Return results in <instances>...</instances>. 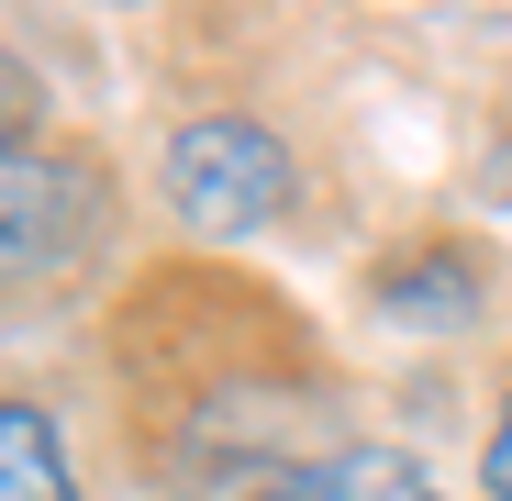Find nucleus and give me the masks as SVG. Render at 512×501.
<instances>
[{
  "label": "nucleus",
  "mask_w": 512,
  "mask_h": 501,
  "mask_svg": "<svg viewBox=\"0 0 512 501\" xmlns=\"http://www.w3.org/2000/svg\"><path fill=\"white\" fill-rule=\"evenodd\" d=\"M290 201V145L245 112H201L167 134V212L190 234H256Z\"/></svg>",
  "instance_id": "obj_1"
},
{
  "label": "nucleus",
  "mask_w": 512,
  "mask_h": 501,
  "mask_svg": "<svg viewBox=\"0 0 512 501\" xmlns=\"http://www.w3.org/2000/svg\"><path fill=\"white\" fill-rule=\"evenodd\" d=\"M90 223H101V167L45 156V145H12V156H0V290L45 279Z\"/></svg>",
  "instance_id": "obj_2"
},
{
  "label": "nucleus",
  "mask_w": 512,
  "mask_h": 501,
  "mask_svg": "<svg viewBox=\"0 0 512 501\" xmlns=\"http://www.w3.org/2000/svg\"><path fill=\"white\" fill-rule=\"evenodd\" d=\"M256 501H446V490L423 479V457H401V446H346V457H312V468L268 479Z\"/></svg>",
  "instance_id": "obj_3"
},
{
  "label": "nucleus",
  "mask_w": 512,
  "mask_h": 501,
  "mask_svg": "<svg viewBox=\"0 0 512 501\" xmlns=\"http://www.w3.org/2000/svg\"><path fill=\"white\" fill-rule=\"evenodd\" d=\"M0 501H78L67 435L45 424L34 401H0Z\"/></svg>",
  "instance_id": "obj_4"
},
{
  "label": "nucleus",
  "mask_w": 512,
  "mask_h": 501,
  "mask_svg": "<svg viewBox=\"0 0 512 501\" xmlns=\"http://www.w3.org/2000/svg\"><path fill=\"white\" fill-rule=\"evenodd\" d=\"M479 490H490V501H512V390H501V412H490V446H479Z\"/></svg>",
  "instance_id": "obj_5"
},
{
  "label": "nucleus",
  "mask_w": 512,
  "mask_h": 501,
  "mask_svg": "<svg viewBox=\"0 0 512 501\" xmlns=\"http://www.w3.org/2000/svg\"><path fill=\"white\" fill-rule=\"evenodd\" d=\"M23 123H34V78H23V56H0V156L23 145Z\"/></svg>",
  "instance_id": "obj_6"
}]
</instances>
